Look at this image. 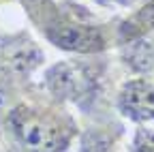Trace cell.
Returning <instances> with one entry per match:
<instances>
[{
  "label": "cell",
  "mask_w": 154,
  "mask_h": 152,
  "mask_svg": "<svg viewBox=\"0 0 154 152\" xmlns=\"http://www.w3.org/2000/svg\"><path fill=\"white\" fill-rule=\"evenodd\" d=\"M94 2L103 9H135L143 0H94Z\"/></svg>",
  "instance_id": "cell-8"
},
{
  "label": "cell",
  "mask_w": 154,
  "mask_h": 152,
  "mask_svg": "<svg viewBox=\"0 0 154 152\" xmlns=\"http://www.w3.org/2000/svg\"><path fill=\"white\" fill-rule=\"evenodd\" d=\"M116 109L124 120L135 124L154 122V82L148 77L133 75L116 94Z\"/></svg>",
  "instance_id": "cell-4"
},
{
  "label": "cell",
  "mask_w": 154,
  "mask_h": 152,
  "mask_svg": "<svg viewBox=\"0 0 154 152\" xmlns=\"http://www.w3.org/2000/svg\"><path fill=\"white\" fill-rule=\"evenodd\" d=\"M120 58L135 75L154 82V34H148L128 45H122Z\"/></svg>",
  "instance_id": "cell-6"
},
{
  "label": "cell",
  "mask_w": 154,
  "mask_h": 152,
  "mask_svg": "<svg viewBox=\"0 0 154 152\" xmlns=\"http://www.w3.org/2000/svg\"><path fill=\"white\" fill-rule=\"evenodd\" d=\"M79 137V126L64 103L24 101L7 111V152H66Z\"/></svg>",
  "instance_id": "cell-2"
},
{
  "label": "cell",
  "mask_w": 154,
  "mask_h": 152,
  "mask_svg": "<svg viewBox=\"0 0 154 152\" xmlns=\"http://www.w3.org/2000/svg\"><path fill=\"white\" fill-rule=\"evenodd\" d=\"M30 20L45 39L77 56L103 54L116 45V24H103L82 5L58 0H24Z\"/></svg>",
  "instance_id": "cell-1"
},
{
  "label": "cell",
  "mask_w": 154,
  "mask_h": 152,
  "mask_svg": "<svg viewBox=\"0 0 154 152\" xmlns=\"http://www.w3.org/2000/svg\"><path fill=\"white\" fill-rule=\"evenodd\" d=\"M126 152H154V129L148 124H135Z\"/></svg>",
  "instance_id": "cell-7"
},
{
  "label": "cell",
  "mask_w": 154,
  "mask_h": 152,
  "mask_svg": "<svg viewBox=\"0 0 154 152\" xmlns=\"http://www.w3.org/2000/svg\"><path fill=\"white\" fill-rule=\"evenodd\" d=\"M107 62L99 54L56 62L45 71L43 88L47 97L58 103H71L84 113H90L103 97Z\"/></svg>",
  "instance_id": "cell-3"
},
{
  "label": "cell",
  "mask_w": 154,
  "mask_h": 152,
  "mask_svg": "<svg viewBox=\"0 0 154 152\" xmlns=\"http://www.w3.org/2000/svg\"><path fill=\"white\" fill-rule=\"evenodd\" d=\"M154 34V0H143L126 17L116 22V47Z\"/></svg>",
  "instance_id": "cell-5"
}]
</instances>
